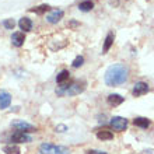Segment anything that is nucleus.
<instances>
[{
  "mask_svg": "<svg viewBox=\"0 0 154 154\" xmlns=\"http://www.w3.org/2000/svg\"><path fill=\"white\" fill-rule=\"evenodd\" d=\"M3 153L6 154H21V149L18 147V144H7V146H4L3 149Z\"/></svg>",
  "mask_w": 154,
  "mask_h": 154,
  "instance_id": "nucleus-16",
  "label": "nucleus"
},
{
  "mask_svg": "<svg viewBox=\"0 0 154 154\" xmlns=\"http://www.w3.org/2000/svg\"><path fill=\"white\" fill-rule=\"evenodd\" d=\"M11 126L17 132H24V133H28V132H37V128L28 122H24V121H14L11 123Z\"/></svg>",
  "mask_w": 154,
  "mask_h": 154,
  "instance_id": "nucleus-4",
  "label": "nucleus"
},
{
  "mask_svg": "<svg viewBox=\"0 0 154 154\" xmlns=\"http://www.w3.org/2000/svg\"><path fill=\"white\" fill-rule=\"evenodd\" d=\"M85 154H108L105 151H101V150H87Z\"/></svg>",
  "mask_w": 154,
  "mask_h": 154,
  "instance_id": "nucleus-24",
  "label": "nucleus"
},
{
  "mask_svg": "<svg viewBox=\"0 0 154 154\" xmlns=\"http://www.w3.org/2000/svg\"><path fill=\"white\" fill-rule=\"evenodd\" d=\"M114 39H115L114 31H109V32L106 34L105 39H104V45H102V53H106L111 48H112V45H114Z\"/></svg>",
  "mask_w": 154,
  "mask_h": 154,
  "instance_id": "nucleus-10",
  "label": "nucleus"
},
{
  "mask_svg": "<svg viewBox=\"0 0 154 154\" xmlns=\"http://www.w3.org/2000/svg\"><path fill=\"white\" fill-rule=\"evenodd\" d=\"M129 79V67L123 63H114L105 72L104 81L108 87H116L126 83Z\"/></svg>",
  "mask_w": 154,
  "mask_h": 154,
  "instance_id": "nucleus-1",
  "label": "nucleus"
},
{
  "mask_svg": "<svg viewBox=\"0 0 154 154\" xmlns=\"http://www.w3.org/2000/svg\"><path fill=\"white\" fill-rule=\"evenodd\" d=\"M69 77H70L69 70H62L60 73L56 76V83L57 84H63V83H66V81L69 80Z\"/></svg>",
  "mask_w": 154,
  "mask_h": 154,
  "instance_id": "nucleus-18",
  "label": "nucleus"
},
{
  "mask_svg": "<svg viewBox=\"0 0 154 154\" xmlns=\"http://www.w3.org/2000/svg\"><path fill=\"white\" fill-rule=\"evenodd\" d=\"M63 14H65L63 10H52L46 16V21H48L49 24H56V23H59L63 18Z\"/></svg>",
  "mask_w": 154,
  "mask_h": 154,
  "instance_id": "nucleus-8",
  "label": "nucleus"
},
{
  "mask_svg": "<svg viewBox=\"0 0 154 154\" xmlns=\"http://www.w3.org/2000/svg\"><path fill=\"white\" fill-rule=\"evenodd\" d=\"M108 104L112 106H118V105H121L122 102L125 101V98L122 97V95H119V94H109L108 95Z\"/></svg>",
  "mask_w": 154,
  "mask_h": 154,
  "instance_id": "nucleus-13",
  "label": "nucleus"
},
{
  "mask_svg": "<svg viewBox=\"0 0 154 154\" xmlns=\"http://www.w3.org/2000/svg\"><path fill=\"white\" fill-rule=\"evenodd\" d=\"M133 123H134V126H137V128H140V129H147V128L151 125L150 119H147V118H143V116L134 118V119H133Z\"/></svg>",
  "mask_w": 154,
  "mask_h": 154,
  "instance_id": "nucleus-12",
  "label": "nucleus"
},
{
  "mask_svg": "<svg viewBox=\"0 0 154 154\" xmlns=\"http://www.w3.org/2000/svg\"><path fill=\"white\" fill-rule=\"evenodd\" d=\"M25 42V35L24 32H13L11 35V44L14 45V46H17V48H20V46H23Z\"/></svg>",
  "mask_w": 154,
  "mask_h": 154,
  "instance_id": "nucleus-11",
  "label": "nucleus"
},
{
  "mask_svg": "<svg viewBox=\"0 0 154 154\" xmlns=\"http://www.w3.org/2000/svg\"><path fill=\"white\" fill-rule=\"evenodd\" d=\"M11 104V95L7 93V91H4V90H0V108L2 109H6L8 108Z\"/></svg>",
  "mask_w": 154,
  "mask_h": 154,
  "instance_id": "nucleus-9",
  "label": "nucleus"
},
{
  "mask_svg": "<svg viewBox=\"0 0 154 154\" xmlns=\"http://www.w3.org/2000/svg\"><path fill=\"white\" fill-rule=\"evenodd\" d=\"M85 83L84 80H76L72 83H63L59 85V88H56V94L59 97H73V95H79L85 90Z\"/></svg>",
  "mask_w": 154,
  "mask_h": 154,
  "instance_id": "nucleus-2",
  "label": "nucleus"
},
{
  "mask_svg": "<svg viewBox=\"0 0 154 154\" xmlns=\"http://www.w3.org/2000/svg\"><path fill=\"white\" fill-rule=\"evenodd\" d=\"M83 63H84V57L81 56V55H79V56H76V59L73 60L72 66H73L74 69H77V67H80V66H83Z\"/></svg>",
  "mask_w": 154,
  "mask_h": 154,
  "instance_id": "nucleus-20",
  "label": "nucleus"
},
{
  "mask_svg": "<svg viewBox=\"0 0 154 154\" xmlns=\"http://www.w3.org/2000/svg\"><path fill=\"white\" fill-rule=\"evenodd\" d=\"M136 154H154V149H146V150L140 151V153H136Z\"/></svg>",
  "mask_w": 154,
  "mask_h": 154,
  "instance_id": "nucleus-25",
  "label": "nucleus"
},
{
  "mask_svg": "<svg viewBox=\"0 0 154 154\" xmlns=\"http://www.w3.org/2000/svg\"><path fill=\"white\" fill-rule=\"evenodd\" d=\"M149 91H150L149 83H146V81H137L134 84L133 90H132V94H133V97H142V95L147 94Z\"/></svg>",
  "mask_w": 154,
  "mask_h": 154,
  "instance_id": "nucleus-6",
  "label": "nucleus"
},
{
  "mask_svg": "<svg viewBox=\"0 0 154 154\" xmlns=\"http://www.w3.org/2000/svg\"><path fill=\"white\" fill-rule=\"evenodd\" d=\"M10 140H11L13 144H18V143H29V142H32V137L28 136L27 133H24V132H17L16 130V132L11 134Z\"/></svg>",
  "mask_w": 154,
  "mask_h": 154,
  "instance_id": "nucleus-7",
  "label": "nucleus"
},
{
  "mask_svg": "<svg viewBox=\"0 0 154 154\" xmlns=\"http://www.w3.org/2000/svg\"><path fill=\"white\" fill-rule=\"evenodd\" d=\"M111 128L116 132H123L128 128V119L122 116H114L111 118Z\"/></svg>",
  "mask_w": 154,
  "mask_h": 154,
  "instance_id": "nucleus-5",
  "label": "nucleus"
},
{
  "mask_svg": "<svg viewBox=\"0 0 154 154\" xmlns=\"http://www.w3.org/2000/svg\"><path fill=\"white\" fill-rule=\"evenodd\" d=\"M18 25H20V28L24 31V32H28L32 29V21L29 20L28 17H23L20 21H18Z\"/></svg>",
  "mask_w": 154,
  "mask_h": 154,
  "instance_id": "nucleus-14",
  "label": "nucleus"
},
{
  "mask_svg": "<svg viewBox=\"0 0 154 154\" xmlns=\"http://www.w3.org/2000/svg\"><path fill=\"white\" fill-rule=\"evenodd\" d=\"M69 28H77V27H80V23H79V21H76V20H72V21H69Z\"/></svg>",
  "mask_w": 154,
  "mask_h": 154,
  "instance_id": "nucleus-23",
  "label": "nucleus"
},
{
  "mask_svg": "<svg viewBox=\"0 0 154 154\" xmlns=\"http://www.w3.org/2000/svg\"><path fill=\"white\" fill-rule=\"evenodd\" d=\"M66 130H67V126L66 125H57L56 128H55V132H59V133H63Z\"/></svg>",
  "mask_w": 154,
  "mask_h": 154,
  "instance_id": "nucleus-22",
  "label": "nucleus"
},
{
  "mask_svg": "<svg viewBox=\"0 0 154 154\" xmlns=\"http://www.w3.org/2000/svg\"><path fill=\"white\" fill-rule=\"evenodd\" d=\"M14 25H16V21L13 20V18H8V20H4L3 21V27L6 29H13V28H14Z\"/></svg>",
  "mask_w": 154,
  "mask_h": 154,
  "instance_id": "nucleus-21",
  "label": "nucleus"
},
{
  "mask_svg": "<svg viewBox=\"0 0 154 154\" xmlns=\"http://www.w3.org/2000/svg\"><path fill=\"white\" fill-rule=\"evenodd\" d=\"M97 137L102 142H108V140H112L114 139V133L111 130H106V129H102V130H98L97 132Z\"/></svg>",
  "mask_w": 154,
  "mask_h": 154,
  "instance_id": "nucleus-15",
  "label": "nucleus"
},
{
  "mask_svg": "<svg viewBox=\"0 0 154 154\" xmlns=\"http://www.w3.org/2000/svg\"><path fill=\"white\" fill-rule=\"evenodd\" d=\"M41 154H69L70 150L65 146H56L52 143H42L39 146Z\"/></svg>",
  "mask_w": 154,
  "mask_h": 154,
  "instance_id": "nucleus-3",
  "label": "nucleus"
},
{
  "mask_svg": "<svg viewBox=\"0 0 154 154\" xmlns=\"http://www.w3.org/2000/svg\"><path fill=\"white\" fill-rule=\"evenodd\" d=\"M93 8H94V3L91 0H84V2H81V3L79 4V10H80V11L87 13V11H91Z\"/></svg>",
  "mask_w": 154,
  "mask_h": 154,
  "instance_id": "nucleus-17",
  "label": "nucleus"
},
{
  "mask_svg": "<svg viewBox=\"0 0 154 154\" xmlns=\"http://www.w3.org/2000/svg\"><path fill=\"white\" fill-rule=\"evenodd\" d=\"M49 10H51V7H49L48 4H41V6H38V7L29 8V11L35 13V14H44V13L49 11Z\"/></svg>",
  "mask_w": 154,
  "mask_h": 154,
  "instance_id": "nucleus-19",
  "label": "nucleus"
}]
</instances>
